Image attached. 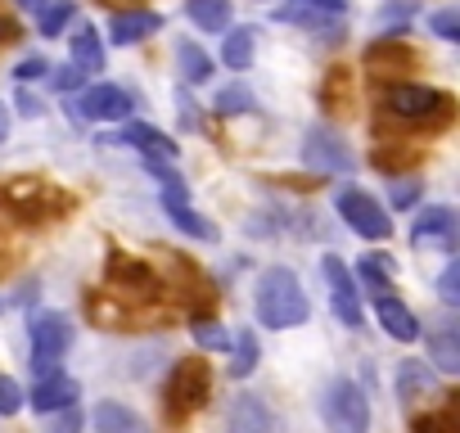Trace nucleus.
Returning a JSON list of instances; mask_svg holds the SVG:
<instances>
[{
	"instance_id": "6e6552de",
	"label": "nucleus",
	"mask_w": 460,
	"mask_h": 433,
	"mask_svg": "<svg viewBox=\"0 0 460 433\" xmlns=\"http://www.w3.org/2000/svg\"><path fill=\"white\" fill-rule=\"evenodd\" d=\"M384 109H388L393 118L415 122V118L442 113V109H447V95L433 91V86H388V91H384Z\"/></svg>"
},
{
	"instance_id": "0eeeda50",
	"label": "nucleus",
	"mask_w": 460,
	"mask_h": 433,
	"mask_svg": "<svg viewBox=\"0 0 460 433\" xmlns=\"http://www.w3.org/2000/svg\"><path fill=\"white\" fill-rule=\"evenodd\" d=\"M456 235H460V222L447 203H433V208H420L415 226H411V244L415 249H442L451 253L456 249Z\"/></svg>"
},
{
	"instance_id": "cd10ccee",
	"label": "nucleus",
	"mask_w": 460,
	"mask_h": 433,
	"mask_svg": "<svg viewBox=\"0 0 460 433\" xmlns=\"http://www.w3.org/2000/svg\"><path fill=\"white\" fill-rule=\"evenodd\" d=\"M190 334H194V343H199V348H208V352H226V348H230V334H226L217 321H194V325H190Z\"/></svg>"
},
{
	"instance_id": "a878e982",
	"label": "nucleus",
	"mask_w": 460,
	"mask_h": 433,
	"mask_svg": "<svg viewBox=\"0 0 460 433\" xmlns=\"http://www.w3.org/2000/svg\"><path fill=\"white\" fill-rule=\"evenodd\" d=\"M253 370H258V334L244 330V334L235 339V361H230V375H235V379H249Z\"/></svg>"
},
{
	"instance_id": "6ab92c4d",
	"label": "nucleus",
	"mask_w": 460,
	"mask_h": 433,
	"mask_svg": "<svg viewBox=\"0 0 460 433\" xmlns=\"http://www.w3.org/2000/svg\"><path fill=\"white\" fill-rule=\"evenodd\" d=\"M429 393H438V375L424 361H402L397 366V397L402 402H420Z\"/></svg>"
},
{
	"instance_id": "2eb2a0df",
	"label": "nucleus",
	"mask_w": 460,
	"mask_h": 433,
	"mask_svg": "<svg viewBox=\"0 0 460 433\" xmlns=\"http://www.w3.org/2000/svg\"><path fill=\"white\" fill-rule=\"evenodd\" d=\"M375 316H379V325L397 339V343H415L424 330H420V316L402 303V298H393V294H379L375 298Z\"/></svg>"
},
{
	"instance_id": "9d476101",
	"label": "nucleus",
	"mask_w": 460,
	"mask_h": 433,
	"mask_svg": "<svg viewBox=\"0 0 460 433\" xmlns=\"http://www.w3.org/2000/svg\"><path fill=\"white\" fill-rule=\"evenodd\" d=\"M208 388H212V375L203 361H176L172 366V379H167V397L176 411H194L208 402Z\"/></svg>"
},
{
	"instance_id": "4be33fe9",
	"label": "nucleus",
	"mask_w": 460,
	"mask_h": 433,
	"mask_svg": "<svg viewBox=\"0 0 460 433\" xmlns=\"http://www.w3.org/2000/svg\"><path fill=\"white\" fill-rule=\"evenodd\" d=\"M185 14L203 32H226L230 28V0H185Z\"/></svg>"
},
{
	"instance_id": "39448f33",
	"label": "nucleus",
	"mask_w": 460,
	"mask_h": 433,
	"mask_svg": "<svg viewBox=\"0 0 460 433\" xmlns=\"http://www.w3.org/2000/svg\"><path fill=\"white\" fill-rule=\"evenodd\" d=\"M303 163H307L312 172H330V176H348V172L357 167L352 149L343 145V136H339L334 127H312V131H307V140H303Z\"/></svg>"
},
{
	"instance_id": "58836bf2",
	"label": "nucleus",
	"mask_w": 460,
	"mask_h": 433,
	"mask_svg": "<svg viewBox=\"0 0 460 433\" xmlns=\"http://www.w3.org/2000/svg\"><path fill=\"white\" fill-rule=\"evenodd\" d=\"M19 5H23V10H41V5H46V0H19Z\"/></svg>"
},
{
	"instance_id": "bb28decb",
	"label": "nucleus",
	"mask_w": 460,
	"mask_h": 433,
	"mask_svg": "<svg viewBox=\"0 0 460 433\" xmlns=\"http://www.w3.org/2000/svg\"><path fill=\"white\" fill-rule=\"evenodd\" d=\"M393 271H397L393 262H370V258H366V262L357 267V280H361V285H366V289L379 298V294H388V280H393Z\"/></svg>"
},
{
	"instance_id": "f03ea898",
	"label": "nucleus",
	"mask_w": 460,
	"mask_h": 433,
	"mask_svg": "<svg viewBox=\"0 0 460 433\" xmlns=\"http://www.w3.org/2000/svg\"><path fill=\"white\" fill-rule=\"evenodd\" d=\"M321 420L330 433H370V402L352 379H330L321 388Z\"/></svg>"
},
{
	"instance_id": "4468645a",
	"label": "nucleus",
	"mask_w": 460,
	"mask_h": 433,
	"mask_svg": "<svg viewBox=\"0 0 460 433\" xmlns=\"http://www.w3.org/2000/svg\"><path fill=\"white\" fill-rule=\"evenodd\" d=\"M424 343H429V361H433L442 375H456V370H460V325H456L451 316L433 321L429 334H424Z\"/></svg>"
},
{
	"instance_id": "aec40b11",
	"label": "nucleus",
	"mask_w": 460,
	"mask_h": 433,
	"mask_svg": "<svg viewBox=\"0 0 460 433\" xmlns=\"http://www.w3.org/2000/svg\"><path fill=\"white\" fill-rule=\"evenodd\" d=\"M95 429L100 433H149L145 420L131 406H122V402H100L95 406Z\"/></svg>"
},
{
	"instance_id": "393cba45",
	"label": "nucleus",
	"mask_w": 460,
	"mask_h": 433,
	"mask_svg": "<svg viewBox=\"0 0 460 433\" xmlns=\"http://www.w3.org/2000/svg\"><path fill=\"white\" fill-rule=\"evenodd\" d=\"M221 59L235 68V73H244L249 64H253V32L249 28H240V32H230L226 37V50H221Z\"/></svg>"
},
{
	"instance_id": "1a4fd4ad",
	"label": "nucleus",
	"mask_w": 460,
	"mask_h": 433,
	"mask_svg": "<svg viewBox=\"0 0 460 433\" xmlns=\"http://www.w3.org/2000/svg\"><path fill=\"white\" fill-rule=\"evenodd\" d=\"M131 109H136L131 95L122 86H113V82H100L77 100V118H86V122H127Z\"/></svg>"
},
{
	"instance_id": "ddd939ff",
	"label": "nucleus",
	"mask_w": 460,
	"mask_h": 433,
	"mask_svg": "<svg viewBox=\"0 0 460 433\" xmlns=\"http://www.w3.org/2000/svg\"><path fill=\"white\" fill-rule=\"evenodd\" d=\"M348 14V0H289L280 5L271 19L276 23H303V28H321V23H334Z\"/></svg>"
},
{
	"instance_id": "2f4dec72",
	"label": "nucleus",
	"mask_w": 460,
	"mask_h": 433,
	"mask_svg": "<svg viewBox=\"0 0 460 433\" xmlns=\"http://www.w3.org/2000/svg\"><path fill=\"white\" fill-rule=\"evenodd\" d=\"M23 397H28V393H23L10 375H0V415H19V411H23Z\"/></svg>"
},
{
	"instance_id": "7ed1b4c3",
	"label": "nucleus",
	"mask_w": 460,
	"mask_h": 433,
	"mask_svg": "<svg viewBox=\"0 0 460 433\" xmlns=\"http://www.w3.org/2000/svg\"><path fill=\"white\" fill-rule=\"evenodd\" d=\"M334 208H339V216H343V226L357 231V235L370 240V244H379V240L393 235V216L384 212V203H379L375 194L357 190V185H343V190L334 194Z\"/></svg>"
},
{
	"instance_id": "412c9836",
	"label": "nucleus",
	"mask_w": 460,
	"mask_h": 433,
	"mask_svg": "<svg viewBox=\"0 0 460 433\" xmlns=\"http://www.w3.org/2000/svg\"><path fill=\"white\" fill-rule=\"evenodd\" d=\"M176 68H181L185 86H203L212 77V55L194 41H176Z\"/></svg>"
},
{
	"instance_id": "7c9ffc66",
	"label": "nucleus",
	"mask_w": 460,
	"mask_h": 433,
	"mask_svg": "<svg viewBox=\"0 0 460 433\" xmlns=\"http://www.w3.org/2000/svg\"><path fill=\"white\" fill-rule=\"evenodd\" d=\"M429 28H433V37H442V41H460V10L451 5V10H438L433 19H429Z\"/></svg>"
},
{
	"instance_id": "b1692460",
	"label": "nucleus",
	"mask_w": 460,
	"mask_h": 433,
	"mask_svg": "<svg viewBox=\"0 0 460 433\" xmlns=\"http://www.w3.org/2000/svg\"><path fill=\"white\" fill-rule=\"evenodd\" d=\"M73 19H77V0H50L37 19V28H41V37H59Z\"/></svg>"
},
{
	"instance_id": "5701e85b",
	"label": "nucleus",
	"mask_w": 460,
	"mask_h": 433,
	"mask_svg": "<svg viewBox=\"0 0 460 433\" xmlns=\"http://www.w3.org/2000/svg\"><path fill=\"white\" fill-rule=\"evenodd\" d=\"M73 64H77L86 77L104 68V46H100V32H95V28H77V37H73Z\"/></svg>"
},
{
	"instance_id": "e433bc0d",
	"label": "nucleus",
	"mask_w": 460,
	"mask_h": 433,
	"mask_svg": "<svg viewBox=\"0 0 460 433\" xmlns=\"http://www.w3.org/2000/svg\"><path fill=\"white\" fill-rule=\"evenodd\" d=\"M393 203H397V208H411V203H415V185H397V190H393Z\"/></svg>"
},
{
	"instance_id": "c756f323",
	"label": "nucleus",
	"mask_w": 460,
	"mask_h": 433,
	"mask_svg": "<svg viewBox=\"0 0 460 433\" xmlns=\"http://www.w3.org/2000/svg\"><path fill=\"white\" fill-rule=\"evenodd\" d=\"M438 298L447 303V307H460V262L451 258L447 267H442V276H438Z\"/></svg>"
},
{
	"instance_id": "dca6fc26",
	"label": "nucleus",
	"mask_w": 460,
	"mask_h": 433,
	"mask_svg": "<svg viewBox=\"0 0 460 433\" xmlns=\"http://www.w3.org/2000/svg\"><path fill=\"white\" fill-rule=\"evenodd\" d=\"M77 379H68L64 370H55V375H46V379H37V388L28 393V402L37 406V411H46V415H55V411H64V406H77Z\"/></svg>"
},
{
	"instance_id": "f704fd0d",
	"label": "nucleus",
	"mask_w": 460,
	"mask_h": 433,
	"mask_svg": "<svg viewBox=\"0 0 460 433\" xmlns=\"http://www.w3.org/2000/svg\"><path fill=\"white\" fill-rule=\"evenodd\" d=\"M46 68H50V64H46L41 55H28V59L14 68V77H19V82H37V77H46Z\"/></svg>"
},
{
	"instance_id": "c85d7f7f",
	"label": "nucleus",
	"mask_w": 460,
	"mask_h": 433,
	"mask_svg": "<svg viewBox=\"0 0 460 433\" xmlns=\"http://www.w3.org/2000/svg\"><path fill=\"white\" fill-rule=\"evenodd\" d=\"M249 109H253V95H249L244 86H226V91H217V113L235 118V113H249Z\"/></svg>"
},
{
	"instance_id": "4c0bfd02",
	"label": "nucleus",
	"mask_w": 460,
	"mask_h": 433,
	"mask_svg": "<svg viewBox=\"0 0 460 433\" xmlns=\"http://www.w3.org/2000/svg\"><path fill=\"white\" fill-rule=\"evenodd\" d=\"M5 140H10V109L0 104V145H5Z\"/></svg>"
},
{
	"instance_id": "f8f14e48",
	"label": "nucleus",
	"mask_w": 460,
	"mask_h": 433,
	"mask_svg": "<svg viewBox=\"0 0 460 433\" xmlns=\"http://www.w3.org/2000/svg\"><path fill=\"white\" fill-rule=\"evenodd\" d=\"M276 429V415L271 406L258 397V393H240L226 411V433H271Z\"/></svg>"
},
{
	"instance_id": "423d86ee",
	"label": "nucleus",
	"mask_w": 460,
	"mask_h": 433,
	"mask_svg": "<svg viewBox=\"0 0 460 433\" xmlns=\"http://www.w3.org/2000/svg\"><path fill=\"white\" fill-rule=\"evenodd\" d=\"M321 271H325V285H330V307H334V316H339L348 330H361L366 312H361V285H357V276H352L339 258H325Z\"/></svg>"
},
{
	"instance_id": "72a5a7b5",
	"label": "nucleus",
	"mask_w": 460,
	"mask_h": 433,
	"mask_svg": "<svg viewBox=\"0 0 460 433\" xmlns=\"http://www.w3.org/2000/svg\"><path fill=\"white\" fill-rule=\"evenodd\" d=\"M50 433H82V411H77V406H64V411H55V424H50Z\"/></svg>"
},
{
	"instance_id": "20e7f679",
	"label": "nucleus",
	"mask_w": 460,
	"mask_h": 433,
	"mask_svg": "<svg viewBox=\"0 0 460 433\" xmlns=\"http://www.w3.org/2000/svg\"><path fill=\"white\" fill-rule=\"evenodd\" d=\"M28 334H32V375L37 379L55 375L59 357L73 348V321L64 312H41V316H32Z\"/></svg>"
},
{
	"instance_id": "f257e3e1",
	"label": "nucleus",
	"mask_w": 460,
	"mask_h": 433,
	"mask_svg": "<svg viewBox=\"0 0 460 433\" xmlns=\"http://www.w3.org/2000/svg\"><path fill=\"white\" fill-rule=\"evenodd\" d=\"M253 307H258V321L271 325V330H294L312 316V303H307V294H303V285L289 267H267L258 276Z\"/></svg>"
},
{
	"instance_id": "c9c22d12",
	"label": "nucleus",
	"mask_w": 460,
	"mask_h": 433,
	"mask_svg": "<svg viewBox=\"0 0 460 433\" xmlns=\"http://www.w3.org/2000/svg\"><path fill=\"white\" fill-rule=\"evenodd\" d=\"M14 109H19L23 118H41V100H37V95H28V91H19V100H14Z\"/></svg>"
},
{
	"instance_id": "9b49d317",
	"label": "nucleus",
	"mask_w": 460,
	"mask_h": 433,
	"mask_svg": "<svg viewBox=\"0 0 460 433\" xmlns=\"http://www.w3.org/2000/svg\"><path fill=\"white\" fill-rule=\"evenodd\" d=\"M163 212L172 216L176 231H185V235L199 240V244H217V240H221L217 222H208L203 212H194V208L185 203V190H163Z\"/></svg>"
},
{
	"instance_id": "f3484780",
	"label": "nucleus",
	"mask_w": 460,
	"mask_h": 433,
	"mask_svg": "<svg viewBox=\"0 0 460 433\" xmlns=\"http://www.w3.org/2000/svg\"><path fill=\"white\" fill-rule=\"evenodd\" d=\"M122 145L140 149L149 163L176 158V145H172V136H163V131H158V127H149V122H127V127H122Z\"/></svg>"
},
{
	"instance_id": "a211bd4d",
	"label": "nucleus",
	"mask_w": 460,
	"mask_h": 433,
	"mask_svg": "<svg viewBox=\"0 0 460 433\" xmlns=\"http://www.w3.org/2000/svg\"><path fill=\"white\" fill-rule=\"evenodd\" d=\"M158 28H163V14H154V10H131V14H113V19H109V37H113L118 46L145 41V37H154Z\"/></svg>"
},
{
	"instance_id": "473e14b6",
	"label": "nucleus",
	"mask_w": 460,
	"mask_h": 433,
	"mask_svg": "<svg viewBox=\"0 0 460 433\" xmlns=\"http://www.w3.org/2000/svg\"><path fill=\"white\" fill-rule=\"evenodd\" d=\"M50 82H55V91H59V95H68V91H77V86L86 82V73H82L77 64H64V68H55V73H50Z\"/></svg>"
}]
</instances>
